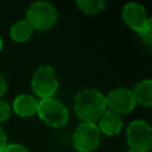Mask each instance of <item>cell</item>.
<instances>
[{
	"label": "cell",
	"mask_w": 152,
	"mask_h": 152,
	"mask_svg": "<svg viewBox=\"0 0 152 152\" xmlns=\"http://www.w3.org/2000/svg\"><path fill=\"white\" fill-rule=\"evenodd\" d=\"M101 135L96 122H80L72 132V146L77 152H93L99 147Z\"/></svg>",
	"instance_id": "cell-6"
},
{
	"label": "cell",
	"mask_w": 152,
	"mask_h": 152,
	"mask_svg": "<svg viewBox=\"0 0 152 152\" xmlns=\"http://www.w3.org/2000/svg\"><path fill=\"white\" fill-rule=\"evenodd\" d=\"M137 34L140 37V39L142 40V43H144L145 45L151 46V44H152V21H151L142 31H140V32L137 33Z\"/></svg>",
	"instance_id": "cell-15"
},
{
	"label": "cell",
	"mask_w": 152,
	"mask_h": 152,
	"mask_svg": "<svg viewBox=\"0 0 152 152\" xmlns=\"http://www.w3.org/2000/svg\"><path fill=\"white\" fill-rule=\"evenodd\" d=\"M33 32H34L33 28L31 27V25L25 19L17 20L10 27V37L15 43H25V42H27L32 37Z\"/></svg>",
	"instance_id": "cell-12"
},
{
	"label": "cell",
	"mask_w": 152,
	"mask_h": 152,
	"mask_svg": "<svg viewBox=\"0 0 152 152\" xmlns=\"http://www.w3.org/2000/svg\"><path fill=\"white\" fill-rule=\"evenodd\" d=\"M37 115L46 126L51 128L64 127L69 121L68 108L56 97L38 100Z\"/></svg>",
	"instance_id": "cell-4"
},
{
	"label": "cell",
	"mask_w": 152,
	"mask_h": 152,
	"mask_svg": "<svg viewBox=\"0 0 152 152\" xmlns=\"http://www.w3.org/2000/svg\"><path fill=\"white\" fill-rule=\"evenodd\" d=\"M126 152H137V151H134V150H128V151H126Z\"/></svg>",
	"instance_id": "cell-20"
},
{
	"label": "cell",
	"mask_w": 152,
	"mask_h": 152,
	"mask_svg": "<svg viewBox=\"0 0 152 152\" xmlns=\"http://www.w3.org/2000/svg\"><path fill=\"white\" fill-rule=\"evenodd\" d=\"M7 88H8L7 80H6L5 75H4L2 72H0V99L4 97V95H5L6 91H7Z\"/></svg>",
	"instance_id": "cell-18"
},
{
	"label": "cell",
	"mask_w": 152,
	"mask_h": 152,
	"mask_svg": "<svg viewBox=\"0 0 152 152\" xmlns=\"http://www.w3.org/2000/svg\"><path fill=\"white\" fill-rule=\"evenodd\" d=\"M2 152H31L25 145L19 142H8Z\"/></svg>",
	"instance_id": "cell-16"
},
{
	"label": "cell",
	"mask_w": 152,
	"mask_h": 152,
	"mask_svg": "<svg viewBox=\"0 0 152 152\" xmlns=\"http://www.w3.org/2000/svg\"><path fill=\"white\" fill-rule=\"evenodd\" d=\"M12 112L21 118H31L37 114L38 108V99L32 94H19L14 97L12 104Z\"/></svg>",
	"instance_id": "cell-10"
},
{
	"label": "cell",
	"mask_w": 152,
	"mask_h": 152,
	"mask_svg": "<svg viewBox=\"0 0 152 152\" xmlns=\"http://www.w3.org/2000/svg\"><path fill=\"white\" fill-rule=\"evenodd\" d=\"M2 46H4V40H2V38H1V36H0V51L2 50Z\"/></svg>",
	"instance_id": "cell-19"
},
{
	"label": "cell",
	"mask_w": 152,
	"mask_h": 152,
	"mask_svg": "<svg viewBox=\"0 0 152 152\" xmlns=\"http://www.w3.org/2000/svg\"><path fill=\"white\" fill-rule=\"evenodd\" d=\"M74 110L81 122H96L107 110L106 96L95 88H84L74 99Z\"/></svg>",
	"instance_id": "cell-1"
},
{
	"label": "cell",
	"mask_w": 152,
	"mask_h": 152,
	"mask_svg": "<svg viewBox=\"0 0 152 152\" xmlns=\"http://www.w3.org/2000/svg\"><path fill=\"white\" fill-rule=\"evenodd\" d=\"M58 12L53 4L49 1H34L26 10L25 20L33 31H48L57 23Z\"/></svg>",
	"instance_id": "cell-3"
},
{
	"label": "cell",
	"mask_w": 152,
	"mask_h": 152,
	"mask_svg": "<svg viewBox=\"0 0 152 152\" xmlns=\"http://www.w3.org/2000/svg\"><path fill=\"white\" fill-rule=\"evenodd\" d=\"M104 96H106L107 109L118 113L120 115L131 113L137 106L133 93L128 88H124V87L114 88Z\"/></svg>",
	"instance_id": "cell-7"
},
{
	"label": "cell",
	"mask_w": 152,
	"mask_h": 152,
	"mask_svg": "<svg viewBox=\"0 0 152 152\" xmlns=\"http://www.w3.org/2000/svg\"><path fill=\"white\" fill-rule=\"evenodd\" d=\"M131 90L137 104H141L147 108L152 106V81L150 78L139 81Z\"/></svg>",
	"instance_id": "cell-11"
},
{
	"label": "cell",
	"mask_w": 152,
	"mask_h": 152,
	"mask_svg": "<svg viewBox=\"0 0 152 152\" xmlns=\"http://www.w3.org/2000/svg\"><path fill=\"white\" fill-rule=\"evenodd\" d=\"M126 140L129 150L137 152H150L152 147V128L145 120L137 119L126 128Z\"/></svg>",
	"instance_id": "cell-5"
},
{
	"label": "cell",
	"mask_w": 152,
	"mask_h": 152,
	"mask_svg": "<svg viewBox=\"0 0 152 152\" xmlns=\"http://www.w3.org/2000/svg\"><path fill=\"white\" fill-rule=\"evenodd\" d=\"M7 144H8L7 133H6V131L4 129V127L0 125V152L4 151V148L7 146Z\"/></svg>",
	"instance_id": "cell-17"
},
{
	"label": "cell",
	"mask_w": 152,
	"mask_h": 152,
	"mask_svg": "<svg viewBox=\"0 0 152 152\" xmlns=\"http://www.w3.org/2000/svg\"><path fill=\"white\" fill-rule=\"evenodd\" d=\"M121 17L124 23L134 32L142 31L152 20L148 18L145 7L138 2H128L124 6Z\"/></svg>",
	"instance_id": "cell-8"
},
{
	"label": "cell",
	"mask_w": 152,
	"mask_h": 152,
	"mask_svg": "<svg viewBox=\"0 0 152 152\" xmlns=\"http://www.w3.org/2000/svg\"><path fill=\"white\" fill-rule=\"evenodd\" d=\"M58 77L52 65L42 64L39 65L31 78V89L33 96L39 100L53 97L58 90Z\"/></svg>",
	"instance_id": "cell-2"
},
{
	"label": "cell",
	"mask_w": 152,
	"mask_h": 152,
	"mask_svg": "<svg viewBox=\"0 0 152 152\" xmlns=\"http://www.w3.org/2000/svg\"><path fill=\"white\" fill-rule=\"evenodd\" d=\"M76 6L86 14H96L104 10L106 2L102 0H77Z\"/></svg>",
	"instance_id": "cell-13"
},
{
	"label": "cell",
	"mask_w": 152,
	"mask_h": 152,
	"mask_svg": "<svg viewBox=\"0 0 152 152\" xmlns=\"http://www.w3.org/2000/svg\"><path fill=\"white\" fill-rule=\"evenodd\" d=\"M11 115H12V107H11V104L6 100L0 99V124L7 121L11 118Z\"/></svg>",
	"instance_id": "cell-14"
},
{
	"label": "cell",
	"mask_w": 152,
	"mask_h": 152,
	"mask_svg": "<svg viewBox=\"0 0 152 152\" xmlns=\"http://www.w3.org/2000/svg\"><path fill=\"white\" fill-rule=\"evenodd\" d=\"M97 127L101 132V134L114 137L121 133L124 128V119L122 115L114 113L109 109H107L97 120Z\"/></svg>",
	"instance_id": "cell-9"
}]
</instances>
